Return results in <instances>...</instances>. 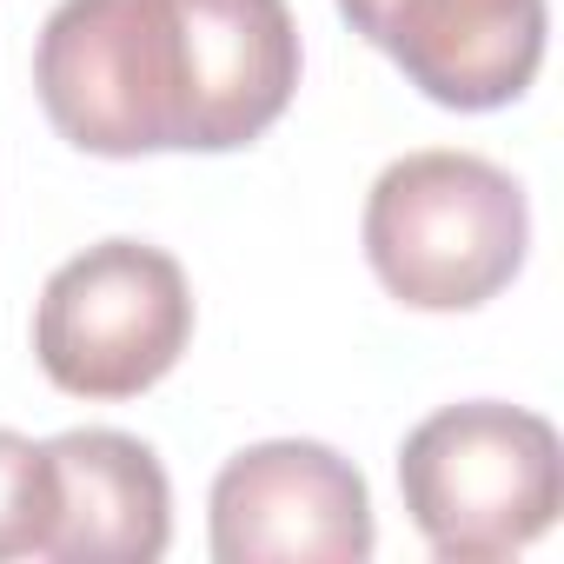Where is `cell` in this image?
I'll return each mask as SVG.
<instances>
[{
	"label": "cell",
	"mask_w": 564,
	"mask_h": 564,
	"mask_svg": "<svg viewBox=\"0 0 564 564\" xmlns=\"http://www.w3.org/2000/svg\"><path fill=\"white\" fill-rule=\"evenodd\" d=\"M34 94L80 153H193V54L173 0H61L34 47Z\"/></svg>",
	"instance_id": "cell-1"
},
{
	"label": "cell",
	"mask_w": 564,
	"mask_h": 564,
	"mask_svg": "<svg viewBox=\"0 0 564 564\" xmlns=\"http://www.w3.org/2000/svg\"><path fill=\"white\" fill-rule=\"evenodd\" d=\"M531 246L524 186L485 153H405L366 193V259L412 313H471L498 300Z\"/></svg>",
	"instance_id": "cell-2"
},
{
	"label": "cell",
	"mask_w": 564,
	"mask_h": 564,
	"mask_svg": "<svg viewBox=\"0 0 564 564\" xmlns=\"http://www.w3.org/2000/svg\"><path fill=\"white\" fill-rule=\"evenodd\" d=\"M399 491L445 564H491L538 544L564 505L551 419L498 399L445 405L399 445Z\"/></svg>",
	"instance_id": "cell-3"
},
{
	"label": "cell",
	"mask_w": 564,
	"mask_h": 564,
	"mask_svg": "<svg viewBox=\"0 0 564 564\" xmlns=\"http://www.w3.org/2000/svg\"><path fill=\"white\" fill-rule=\"evenodd\" d=\"M193 339V286L166 246L100 239L74 252L41 293L34 359L67 399H140Z\"/></svg>",
	"instance_id": "cell-4"
},
{
	"label": "cell",
	"mask_w": 564,
	"mask_h": 564,
	"mask_svg": "<svg viewBox=\"0 0 564 564\" xmlns=\"http://www.w3.org/2000/svg\"><path fill=\"white\" fill-rule=\"evenodd\" d=\"M372 544V491L359 465L319 438L246 445L213 478L219 564H366Z\"/></svg>",
	"instance_id": "cell-5"
},
{
	"label": "cell",
	"mask_w": 564,
	"mask_h": 564,
	"mask_svg": "<svg viewBox=\"0 0 564 564\" xmlns=\"http://www.w3.org/2000/svg\"><path fill=\"white\" fill-rule=\"evenodd\" d=\"M339 14L452 113L511 107L544 67V0H339Z\"/></svg>",
	"instance_id": "cell-6"
},
{
	"label": "cell",
	"mask_w": 564,
	"mask_h": 564,
	"mask_svg": "<svg viewBox=\"0 0 564 564\" xmlns=\"http://www.w3.org/2000/svg\"><path fill=\"white\" fill-rule=\"evenodd\" d=\"M54 478V524L41 557L61 564H153L173 544V485L153 445L87 425L41 445Z\"/></svg>",
	"instance_id": "cell-7"
},
{
	"label": "cell",
	"mask_w": 564,
	"mask_h": 564,
	"mask_svg": "<svg viewBox=\"0 0 564 564\" xmlns=\"http://www.w3.org/2000/svg\"><path fill=\"white\" fill-rule=\"evenodd\" d=\"M193 54V153L252 147L300 94V28L286 0H173Z\"/></svg>",
	"instance_id": "cell-8"
},
{
	"label": "cell",
	"mask_w": 564,
	"mask_h": 564,
	"mask_svg": "<svg viewBox=\"0 0 564 564\" xmlns=\"http://www.w3.org/2000/svg\"><path fill=\"white\" fill-rule=\"evenodd\" d=\"M47 524H54L47 452L0 425V557H41Z\"/></svg>",
	"instance_id": "cell-9"
}]
</instances>
